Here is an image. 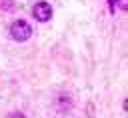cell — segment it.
I'll return each mask as SVG.
<instances>
[{"label": "cell", "mask_w": 128, "mask_h": 118, "mask_svg": "<svg viewBox=\"0 0 128 118\" xmlns=\"http://www.w3.org/2000/svg\"><path fill=\"white\" fill-rule=\"evenodd\" d=\"M10 34H12L14 40L24 42V40H28L32 36V28H30V24L26 20H14L12 26H10Z\"/></svg>", "instance_id": "cell-1"}, {"label": "cell", "mask_w": 128, "mask_h": 118, "mask_svg": "<svg viewBox=\"0 0 128 118\" xmlns=\"http://www.w3.org/2000/svg\"><path fill=\"white\" fill-rule=\"evenodd\" d=\"M32 14L38 22H48L52 18V6L48 2H36L32 8Z\"/></svg>", "instance_id": "cell-2"}, {"label": "cell", "mask_w": 128, "mask_h": 118, "mask_svg": "<svg viewBox=\"0 0 128 118\" xmlns=\"http://www.w3.org/2000/svg\"><path fill=\"white\" fill-rule=\"evenodd\" d=\"M114 6H118V8L126 10V8H128V0H114Z\"/></svg>", "instance_id": "cell-3"}, {"label": "cell", "mask_w": 128, "mask_h": 118, "mask_svg": "<svg viewBox=\"0 0 128 118\" xmlns=\"http://www.w3.org/2000/svg\"><path fill=\"white\" fill-rule=\"evenodd\" d=\"M108 4H110V12H114V0H108Z\"/></svg>", "instance_id": "cell-4"}, {"label": "cell", "mask_w": 128, "mask_h": 118, "mask_svg": "<svg viewBox=\"0 0 128 118\" xmlns=\"http://www.w3.org/2000/svg\"><path fill=\"white\" fill-rule=\"evenodd\" d=\"M10 118H24V116H22V114H12Z\"/></svg>", "instance_id": "cell-5"}]
</instances>
